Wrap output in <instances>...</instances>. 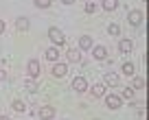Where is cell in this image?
I'll list each match as a JSON object with an SVG mask.
<instances>
[{"mask_svg": "<svg viewBox=\"0 0 149 120\" xmlns=\"http://www.w3.org/2000/svg\"><path fill=\"white\" fill-rule=\"evenodd\" d=\"M48 39H51V44H53V46H57V48H61V46L66 44L64 31H61V28H57V26H48Z\"/></svg>", "mask_w": 149, "mask_h": 120, "instance_id": "cell-1", "label": "cell"}, {"mask_svg": "<svg viewBox=\"0 0 149 120\" xmlns=\"http://www.w3.org/2000/svg\"><path fill=\"white\" fill-rule=\"evenodd\" d=\"M103 98H105V107H107V109H121V107H123V103H125V101H123V98L118 96L116 92L105 94Z\"/></svg>", "mask_w": 149, "mask_h": 120, "instance_id": "cell-2", "label": "cell"}, {"mask_svg": "<svg viewBox=\"0 0 149 120\" xmlns=\"http://www.w3.org/2000/svg\"><path fill=\"white\" fill-rule=\"evenodd\" d=\"M143 20H145V15H143V11H140V9H132L130 13H127V22H130L132 28L143 26Z\"/></svg>", "mask_w": 149, "mask_h": 120, "instance_id": "cell-3", "label": "cell"}, {"mask_svg": "<svg viewBox=\"0 0 149 120\" xmlns=\"http://www.w3.org/2000/svg\"><path fill=\"white\" fill-rule=\"evenodd\" d=\"M70 88H72L77 94H84V92H88L90 83H88V79H86V77H81V74H79V77H74V79H72Z\"/></svg>", "mask_w": 149, "mask_h": 120, "instance_id": "cell-4", "label": "cell"}, {"mask_svg": "<svg viewBox=\"0 0 149 120\" xmlns=\"http://www.w3.org/2000/svg\"><path fill=\"white\" fill-rule=\"evenodd\" d=\"M40 72H42L40 61H37V59H29L26 61V77L29 79H37V77H40Z\"/></svg>", "mask_w": 149, "mask_h": 120, "instance_id": "cell-5", "label": "cell"}, {"mask_svg": "<svg viewBox=\"0 0 149 120\" xmlns=\"http://www.w3.org/2000/svg\"><path fill=\"white\" fill-rule=\"evenodd\" d=\"M66 61H70V63H81V66L86 63V59H84L79 48H68V50H66Z\"/></svg>", "mask_w": 149, "mask_h": 120, "instance_id": "cell-6", "label": "cell"}, {"mask_svg": "<svg viewBox=\"0 0 149 120\" xmlns=\"http://www.w3.org/2000/svg\"><path fill=\"white\" fill-rule=\"evenodd\" d=\"M55 114H57V111H55V107H53V105H42V107H37V118H42V120H53V118H55Z\"/></svg>", "mask_w": 149, "mask_h": 120, "instance_id": "cell-7", "label": "cell"}, {"mask_svg": "<svg viewBox=\"0 0 149 120\" xmlns=\"http://www.w3.org/2000/svg\"><path fill=\"white\" fill-rule=\"evenodd\" d=\"M51 72H53V77H55V79H64L66 74H68V63H66V61H55Z\"/></svg>", "mask_w": 149, "mask_h": 120, "instance_id": "cell-8", "label": "cell"}, {"mask_svg": "<svg viewBox=\"0 0 149 120\" xmlns=\"http://www.w3.org/2000/svg\"><path fill=\"white\" fill-rule=\"evenodd\" d=\"M103 83H105V88H118V85H121V74L118 72H107L105 77H103Z\"/></svg>", "mask_w": 149, "mask_h": 120, "instance_id": "cell-9", "label": "cell"}, {"mask_svg": "<svg viewBox=\"0 0 149 120\" xmlns=\"http://www.w3.org/2000/svg\"><path fill=\"white\" fill-rule=\"evenodd\" d=\"M88 92H90V96H94V98H101V96H105V92H107V88H105V83H94V85H90L88 88Z\"/></svg>", "mask_w": 149, "mask_h": 120, "instance_id": "cell-10", "label": "cell"}, {"mask_svg": "<svg viewBox=\"0 0 149 120\" xmlns=\"http://www.w3.org/2000/svg\"><path fill=\"white\" fill-rule=\"evenodd\" d=\"M90 52H92V57H94L97 61H103V59L107 57V48L103 46V44H94V46L90 48Z\"/></svg>", "mask_w": 149, "mask_h": 120, "instance_id": "cell-11", "label": "cell"}, {"mask_svg": "<svg viewBox=\"0 0 149 120\" xmlns=\"http://www.w3.org/2000/svg\"><path fill=\"white\" fill-rule=\"evenodd\" d=\"M118 52H121V55H130V52H134V42L127 39V37H123L121 42H118Z\"/></svg>", "mask_w": 149, "mask_h": 120, "instance_id": "cell-12", "label": "cell"}, {"mask_svg": "<svg viewBox=\"0 0 149 120\" xmlns=\"http://www.w3.org/2000/svg\"><path fill=\"white\" fill-rule=\"evenodd\" d=\"M92 46H94L92 35H81V37H79V46H77V48H79L81 52H84V50H90Z\"/></svg>", "mask_w": 149, "mask_h": 120, "instance_id": "cell-13", "label": "cell"}, {"mask_svg": "<svg viewBox=\"0 0 149 120\" xmlns=\"http://www.w3.org/2000/svg\"><path fill=\"white\" fill-rule=\"evenodd\" d=\"M118 7H121V0H101V9H103V11H107V13L116 11Z\"/></svg>", "mask_w": 149, "mask_h": 120, "instance_id": "cell-14", "label": "cell"}, {"mask_svg": "<svg viewBox=\"0 0 149 120\" xmlns=\"http://www.w3.org/2000/svg\"><path fill=\"white\" fill-rule=\"evenodd\" d=\"M121 74H123V77H134V74H136V63H134V61H123Z\"/></svg>", "mask_w": 149, "mask_h": 120, "instance_id": "cell-15", "label": "cell"}, {"mask_svg": "<svg viewBox=\"0 0 149 120\" xmlns=\"http://www.w3.org/2000/svg\"><path fill=\"white\" fill-rule=\"evenodd\" d=\"M130 79H132V81H130V85H127V88H132L134 92H136V90H145V85H147V83H145L143 77H136V74H134V77H130Z\"/></svg>", "mask_w": 149, "mask_h": 120, "instance_id": "cell-16", "label": "cell"}, {"mask_svg": "<svg viewBox=\"0 0 149 120\" xmlns=\"http://www.w3.org/2000/svg\"><path fill=\"white\" fill-rule=\"evenodd\" d=\"M26 103L22 101V98H13V101H11V109L13 111H18V114H26Z\"/></svg>", "mask_w": 149, "mask_h": 120, "instance_id": "cell-17", "label": "cell"}, {"mask_svg": "<svg viewBox=\"0 0 149 120\" xmlns=\"http://www.w3.org/2000/svg\"><path fill=\"white\" fill-rule=\"evenodd\" d=\"M29 26H31V22H29V18H24V15H20V18L15 20V28H18L20 33H26Z\"/></svg>", "mask_w": 149, "mask_h": 120, "instance_id": "cell-18", "label": "cell"}, {"mask_svg": "<svg viewBox=\"0 0 149 120\" xmlns=\"http://www.w3.org/2000/svg\"><path fill=\"white\" fill-rule=\"evenodd\" d=\"M44 57H46L48 61H59V48L57 46H48L46 52H44Z\"/></svg>", "mask_w": 149, "mask_h": 120, "instance_id": "cell-19", "label": "cell"}, {"mask_svg": "<svg viewBox=\"0 0 149 120\" xmlns=\"http://www.w3.org/2000/svg\"><path fill=\"white\" fill-rule=\"evenodd\" d=\"M118 96L123 98V101H134V96H136V92L132 88H123L121 92H118Z\"/></svg>", "mask_w": 149, "mask_h": 120, "instance_id": "cell-20", "label": "cell"}, {"mask_svg": "<svg viewBox=\"0 0 149 120\" xmlns=\"http://www.w3.org/2000/svg\"><path fill=\"white\" fill-rule=\"evenodd\" d=\"M107 33H110L112 37H121V26H118V22H110L107 24Z\"/></svg>", "mask_w": 149, "mask_h": 120, "instance_id": "cell-21", "label": "cell"}, {"mask_svg": "<svg viewBox=\"0 0 149 120\" xmlns=\"http://www.w3.org/2000/svg\"><path fill=\"white\" fill-rule=\"evenodd\" d=\"M84 11H86L88 15H92V13H97V11H99V7H97V2L88 0V2H86V7H84Z\"/></svg>", "mask_w": 149, "mask_h": 120, "instance_id": "cell-22", "label": "cell"}, {"mask_svg": "<svg viewBox=\"0 0 149 120\" xmlns=\"http://www.w3.org/2000/svg\"><path fill=\"white\" fill-rule=\"evenodd\" d=\"M24 88H26V90H29V92H31V94H35V92H37L35 79H29V77H26V81H24Z\"/></svg>", "mask_w": 149, "mask_h": 120, "instance_id": "cell-23", "label": "cell"}, {"mask_svg": "<svg viewBox=\"0 0 149 120\" xmlns=\"http://www.w3.org/2000/svg\"><path fill=\"white\" fill-rule=\"evenodd\" d=\"M33 5H35L37 9H48V7L53 5V0H33Z\"/></svg>", "mask_w": 149, "mask_h": 120, "instance_id": "cell-24", "label": "cell"}, {"mask_svg": "<svg viewBox=\"0 0 149 120\" xmlns=\"http://www.w3.org/2000/svg\"><path fill=\"white\" fill-rule=\"evenodd\" d=\"M26 111H29V116H35V114H37V105H31V107H26Z\"/></svg>", "mask_w": 149, "mask_h": 120, "instance_id": "cell-25", "label": "cell"}, {"mask_svg": "<svg viewBox=\"0 0 149 120\" xmlns=\"http://www.w3.org/2000/svg\"><path fill=\"white\" fill-rule=\"evenodd\" d=\"M7 31V24H5V20H0V35Z\"/></svg>", "mask_w": 149, "mask_h": 120, "instance_id": "cell-26", "label": "cell"}, {"mask_svg": "<svg viewBox=\"0 0 149 120\" xmlns=\"http://www.w3.org/2000/svg\"><path fill=\"white\" fill-rule=\"evenodd\" d=\"M7 79H9V74H7L5 70H0V81H7Z\"/></svg>", "mask_w": 149, "mask_h": 120, "instance_id": "cell-27", "label": "cell"}, {"mask_svg": "<svg viewBox=\"0 0 149 120\" xmlns=\"http://www.w3.org/2000/svg\"><path fill=\"white\" fill-rule=\"evenodd\" d=\"M0 120H11V116L9 114H0Z\"/></svg>", "mask_w": 149, "mask_h": 120, "instance_id": "cell-28", "label": "cell"}, {"mask_svg": "<svg viewBox=\"0 0 149 120\" xmlns=\"http://www.w3.org/2000/svg\"><path fill=\"white\" fill-rule=\"evenodd\" d=\"M77 0H61V5H74Z\"/></svg>", "mask_w": 149, "mask_h": 120, "instance_id": "cell-29", "label": "cell"}, {"mask_svg": "<svg viewBox=\"0 0 149 120\" xmlns=\"http://www.w3.org/2000/svg\"><path fill=\"white\" fill-rule=\"evenodd\" d=\"M92 120H101V118H92Z\"/></svg>", "mask_w": 149, "mask_h": 120, "instance_id": "cell-30", "label": "cell"}, {"mask_svg": "<svg viewBox=\"0 0 149 120\" xmlns=\"http://www.w3.org/2000/svg\"><path fill=\"white\" fill-rule=\"evenodd\" d=\"M92 2H97V0H92Z\"/></svg>", "mask_w": 149, "mask_h": 120, "instance_id": "cell-31", "label": "cell"}, {"mask_svg": "<svg viewBox=\"0 0 149 120\" xmlns=\"http://www.w3.org/2000/svg\"><path fill=\"white\" fill-rule=\"evenodd\" d=\"M143 2H145V0H143Z\"/></svg>", "mask_w": 149, "mask_h": 120, "instance_id": "cell-32", "label": "cell"}]
</instances>
